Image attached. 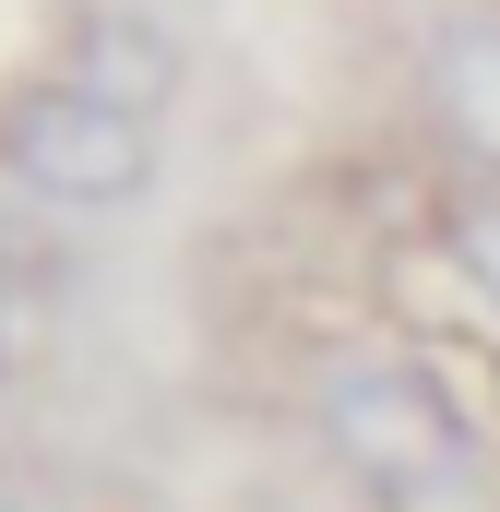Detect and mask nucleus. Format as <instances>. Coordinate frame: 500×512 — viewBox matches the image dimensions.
Here are the masks:
<instances>
[{"instance_id":"obj_1","label":"nucleus","mask_w":500,"mask_h":512,"mask_svg":"<svg viewBox=\"0 0 500 512\" xmlns=\"http://www.w3.org/2000/svg\"><path fill=\"white\" fill-rule=\"evenodd\" d=\"M310 453L346 477V501L370 512H441L477 489V417L441 358L417 346H358V358H322L310 382Z\"/></svg>"},{"instance_id":"obj_2","label":"nucleus","mask_w":500,"mask_h":512,"mask_svg":"<svg viewBox=\"0 0 500 512\" xmlns=\"http://www.w3.org/2000/svg\"><path fill=\"white\" fill-rule=\"evenodd\" d=\"M167 120H131L108 96L60 84L48 60L24 84H0V191L36 203V215H131L167 167Z\"/></svg>"},{"instance_id":"obj_3","label":"nucleus","mask_w":500,"mask_h":512,"mask_svg":"<svg viewBox=\"0 0 500 512\" xmlns=\"http://www.w3.org/2000/svg\"><path fill=\"white\" fill-rule=\"evenodd\" d=\"M405 120L453 179H500V0H429L405 36Z\"/></svg>"},{"instance_id":"obj_4","label":"nucleus","mask_w":500,"mask_h":512,"mask_svg":"<svg viewBox=\"0 0 500 512\" xmlns=\"http://www.w3.org/2000/svg\"><path fill=\"white\" fill-rule=\"evenodd\" d=\"M48 72L108 96V108H131V120H167L179 84H191V36L155 0H72L60 36H48Z\"/></svg>"},{"instance_id":"obj_5","label":"nucleus","mask_w":500,"mask_h":512,"mask_svg":"<svg viewBox=\"0 0 500 512\" xmlns=\"http://www.w3.org/2000/svg\"><path fill=\"white\" fill-rule=\"evenodd\" d=\"M441 262L465 274V298L500 322V179H441Z\"/></svg>"},{"instance_id":"obj_6","label":"nucleus","mask_w":500,"mask_h":512,"mask_svg":"<svg viewBox=\"0 0 500 512\" xmlns=\"http://www.w3.org/2000/svg\"><path fill=\"white\" fill-rule=\"evenodd\" d=\"M36 334H48V298H36V274H24V262H0V382H12V370H36Z\"/></svg>"},{"instance_id":"obj_7","label":"nucleus","mask_w":500,"mask_h":512,"mask_svg":"<svg viewBox=\"0 0 500 512\" xmlns=\"http://www.w3.org/2000/svg\"><path fill=\"white\" fill-rule=\"evenodd\" d=\"M0 512H36V489H24V465H12V441H0Z\"/></svg>"},{"instance_id":"obj_8","label":"nucleus","mask_w":500,"mask_h":512,"mask_svg":"<svg viewBox=\"0 0 500 512\" xmlns=\"http://www.w3.org/2000/svg\"><path fill=\"white\" fill-rule=\"evenodd\" d=\"M48 12H72V0H48Z\"/></svg>"}]
</instances>
